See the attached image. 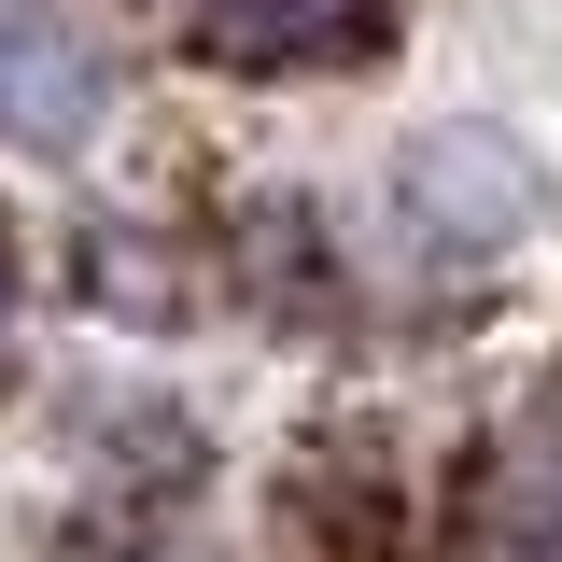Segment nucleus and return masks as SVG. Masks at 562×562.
<instances>
[{
	"mask_svg": "<svg viewBox=\"0 0 562 562\" xmlns=\"http://www.w3.org/2000/svg\"><path fill=\"white\" fill-rule=\"evenodd\" d=\"M380 29H394V0H198V57L211 70H254V85L338 70V57H366Z\"/></svg>",
	"mask_w": 562,
	"mask_h": 562,
	"instance_id": "7ed1b4c3",
	"label": "nucleus"
},
{
	"mask_svg": "<svg viewBox=\"0 0 562 562\" xmlns=\"http://www.w3.org/2000/svg\"><path fill=\"white\" fill-rule=\"evenodd\" d=\"M0 324H14V239H0Z\"/></svg>",
	"mask_w": 562,
	"mask_h": 562,
	"instance_id": "39448f33",
	"label": "nucleus"
},
{
	"mask_svg": "<svg viewBox=\"0 0 562 562\" xmlns=\"http://www.w3.org/2000/svg\"><path fill=\"white\" fill-rule=\"evenodd\" d=\"M394 211H408V239H450V254L479 268V254H506V239L535 225V169H520L492 127H436V140H408Z\"/></svg>",
	"mask_w": 562,
	"mask_h": 562,
	"instance_id": "f257e3e1",
	"label": "nucleus"
},
{
	"mask_svg": "<svg viewBox=\"0 0 562 562\" xmlns=\"http://www.w3.org/2000/svg\"><path fill=\"white\" fill-rule=\"evenodd\" d=\"M479 549L492 562H562V422L506 436L479 479Z\"/></svg>",
	"mask_w": 562,
	"mask_h": 562,
	"instance_id": "20e7f679",
	"label": "nucleus"
},
{
	"mask_svg": "<svg viewBox=\"0 0 562 562\" xmlns=\"http://www.w3.org/2000/svg\"><path fill=\"white\" fill-rule=\"evenodd\" d=\"M99 127V29L70 0H0V140L70 155Z\"/></svg>",
	"mask_w": 562,
	"mask_h": 562,
	"instance_id": "f03ea898",
	"label": "nucleus"
}]
</instances>
